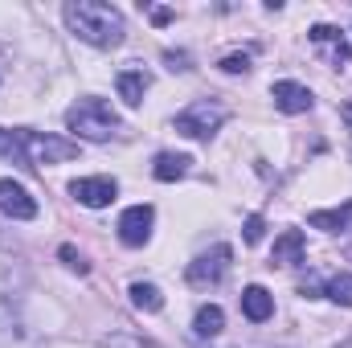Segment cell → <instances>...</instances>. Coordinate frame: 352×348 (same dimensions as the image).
<instances>
[{"mask_svg": "<svg viewBox=\"0 0 352 348\" xmlns=\"http://www.w3.org/2000/svg\"><path fill=\"white\" fill-rule=\"evenodd\" d=\"M70 33L87 45H98V50H115L123 45L127 37V25H123V12L115 4H102V0H70L62 8Z\"/></svg>", "mask_w": 352, "mask_h": 348, "instance_id": "6da1fadb", "label": "cell"}, {"mask_svg": "<svg viewBox=\"0 0 352 348\" xmlns=\"http://www.w3.org/2000/svg\"><path fill=\"white\" fill-rule=\"evenodd\" d=\"M66 127L78 135V140H90V144H102L119 131V115L111 111V102L102 98H78L70 111H66Z\"/></svg>", "mask_w": 352, "mask_h": 348, "instance_id": "7a4b0ae2", "label": "cell"}, {"mask_svg": "<svg viewBox=\"0 0 352 348\" xmlns=\"http://www.w3.org/2000/svg\"><path fill=\"white\" fill-rule=\"evenodd\" d=\"M221 123H226V107H217L209 98H201V102H192L176 115V131L188 135V140H209Z\"/></svg>", "mask_w": 352, "mask_h": 348, "instance_id": "3957f363", "label": "cell"}, {"mask_svg": "<svg viewBox=\"0 0 352 348\" xmlns=\"http://www.w3.org/2000/svg\"><path fill=\"white\" fill-rule=\"evenodd\" d=\"M230 259H234L230 246H213V250H205L201 259L188 262V270H184L188 287H217V283L226 279V270H230Z\"/></svg>", "mask_w": 352, "mask_h": 348, "instance_id": "277c9868", "label": "cell"}, {"mask_svg": "<svg viewBox=\"0 0 352 348\" xmlns=\"http://www.w3.org/2000/svg\"><path fill=\"white\" fill-rule=\"evenodd\" d=\"M74 156H78V144H74V140H58V135L29 131V160H33V168H41V164H62V160H74Z\"/></svg>", "mask_w": 352, "mask_h": 348, "instance_id": "5b68a950", "label": "cell"}, {"mask_svg": "<svg viewBox=\"0 0 352 348\" xmlns=\"http://www.w3.org/2000/svg\"><path fill=\"white\" fill-rule=\"evenodd\" d=\"M152 221H156L152 205H131V209H123V217H119V242H123V246H144V242L152 238Z\"/></svg>", "mask_w": 352, "mask_h": 348, "instance_id": "8992f818", "label": "cell"}, {"mask_svg": "<svg viewBox=\"0 0 352 348\" xmlns=\"http://www.w3.org/2000/svg\"><path fill=\"white\" fill-rule=\"evenodd\" d=\"M70 193H74L87 209H102V205H111V201H115L119 184H115L111 176H82V180H74V184H70Z\"/></svg>", "mask_w": 352, "mask_h": 348, "instance_id": "52a82bcc", "label": "cell"}, {"mask_svg": "<svg viewBox=\"0 0 352 348\" xmlns=\"http://www.w3.org/2000/svg\"><path fill=\"white\" fill-rule=\"evenodd\" d=\"M311 45H320L336 70H344V66H349L352 45H349V37H344L340 29H332V25H311Z\"/></svg>", "mask_w": 352, "mask_h": 348, "instance_id": "ba28073f", "label": "cell"}, {"mask_svg": "<svg viewBox=\"0 0 352 348\" xmlns=\"http://www.w3.org/2000/svg\"><path fill=\"white\" fill-rule=\"evenodd\" d=\"M0 209H4L12 221H33V217H37V201H33L16 180H8V176L0 180Z\"/></svg>", "mask_w": 352, "mask_h": 348, "instance_id": "9c48e42d", "label": "cell"}, {"mask_svg": "<svg viewBox=\"0 0 352 348\" xmlns=\"http://www.w3.org/2000/svg\"><path fill=\"white\" fill-rule=\"evenodd\" d=\"M274 107L283 111V115H303V111H311V90L299 87V83H274Z\"/></svg>", "mask_w": 352, "mask_h": 348, "instance_id": "30bf717a", "label": "cell"}, {"mask_svg": "<svg viewBox=\"0 0 352 348\" xmlns=\"http://www.w3.org/2000/svg\"><path fill=\"white\" fill-rule=\"evenodd\" d=\"M303 250H307L303 234H299V230H283V234L274 238V250H270V266H299V262H303Z\"/></svg>", "mask_w": 352, "mask_h": 348, "instance_id": "8fae6325", "label": "cell"}, {"mask_svg": "<svg viewBox=\"0 0 352 348\" xmlns=\"http://www.w3.org/2000/svg\"><path fill=\"white\" fill-rule=\"evenodd\" d=\"M0 160L16 168H33L29 160V131H4L0 127Z\"/></svg>", "mask_w": 352, "mask_h": 348, "instance_id": "7c38bea8", "label": "cell"}, {"mask_svg": "<svg viewBox=\"0 0 352 348\" xmlns=\"http://www.w3.org/2000/svg\"><path fill=\"white\" fill-rule=\"evenodd\" d=\"M242 316H246L250 324H266V320L274 316V299H270L266 287H246V291H242Z\"/></svg>", "mask_w": 352, "mask_h": 348, "instance_id": "4fadbf2b", "label": "cell"}, {"mask_svg": "<svg viewBox=\"0 0 352 348\" xmlns=\"http://www.w3.org/2000/svg\"><path fill=\"white\" fill-rule=\"evenodd\" d=\"M115 87H119V98H123L127 107H140L144 94H148V87H152V78H148V70H123V74L115 78Z\"/></svg>", "mask_w": 352, "mask_h": 348, "instance_id": "5bb4252c", "label": "cell"}, {"mask_svg": "<svg viewBox=\"0 0 352 348\" xmlns=\"http://www.w3.org/2000/svg\"><path fill=\"white\" fill-rule=\"evenodd\" d=\"M307 221H311L316 230L344 234V230H352V201H344L340 209H316V213H307Z\"/></svg>", "mask_w": 352, "mask_h": 348, "instance_id": "9a60e30c", "label": "cell"}, {"mask_svg": "<svg viewBox=\"0 0 352 348\" xmlns=\"http://www.w3.org/2000/svg\"><path fill=\"white\" fill-rule=\"evenodd\" d=\"M221 328H226V312H221L217 303H205V307L197 312V320H192V332H197L201 340H213V336H221Z\"/></svg>", "mask_w": 352, "mask_h": 348, "instance_id": "2e32d148", "label": "cell"}, {"mask_svg": "<svg viewBox=\"0 0 352 348\" xmlns=\"http://www.w3.org/2000/svg\"><path fill=\"white\" fill-rule=\"evenodd\" d=\"M188 156H180V152H160L156 156V168H152V176L156 180H180V176L188 173Z\"/></svg>", "mask_w": 352, "mask_h": 348, "instance_id": "e0dca14e", "label": "cell"}, {"mask_svg": "<svg viewBox=\"0 0 352 348\" xmlns=\"http://www.w3.org/2000/svg\"><path fill=\"white\" fill-rule=\"evenodd\" d=\"M131 303H135L140 312H160V307H164V295H160V287H152V283H131Z\"/></svg>", "mask_w": 352, "mask_h": 348, "instance_id": "ac0fdd59", "label": "cell"}, {"mask_svg": "<svg viewBox=\"0 0 352 348\" xmlns=\"http://www.w3.org/2000/svg\"><path fill=\"white\" fill-rule=\"evenodd\" d=\"M324 291H328V299H332V303H340V307H352V274H349V270L332 274Z\"/></svg>", "mask_w": 352, "mask_h": 348, "instance_id": "d6986e66", "label": "cell"}, {"mask_svg": "<svg viewBox=\"0 0 352 348\" xmlns=\"http://www.w3.org/2000/svg\"><path fill=\"white\" fill-rule=\"evenodd\" d=\"M102 348H160L156 340H144V336H131V332H111Z\"/></svg>", "mask_w": 352, "mask_h": 348, "instance_id": "ffe728a7", "label": "cell"}, {"mask_svg": "<svg viewBox=\"0 0 352 348\" xmlns=\"http://www.w3.org/2000/svg\"><path fill=\"white\" fill-rule=\"evenodd\" d=\"M221 70L226 74H246L250 70V54H226L221 58Z\"/></svg>", "mask_w": 352, "mask_h": 348, "instance_id": "44dd1931", "label": "cell"}, {"mask_svg": "<svg viewBox=\"0 0 352 348\" xmlns=\"http://www.w3.org/2000/svg\"><path fill=\"white\" fill-rule=\"evenodd\" d=\"M263 230H266V221L254 213V217H246V230L242 234H246V242H263Z\"/></svg>", "mask_w": 352, "mask_h": 348, "instance_id": "7402d4cb", "label": "cell"}, {"mask_svg": "<svg viewBox=\"0 0 352 348\" xmlns=\"http://www.w3.org/2000/svg\"><path fill=\"white\" fill-rule=\"evenodd\" d=\"M62 259H66V266H70V270H78V274H87V262H82V254H78L74 246H62Z\"/></svg>", "mask_w": 352, "mask_h": 348, "instance_id": "603a6c76", "label": "cell"}, {"mask_svg": "<svg viewBox=\"0 0 352 348\" xmlns=\"http://www.w3.org/2000/svg\"><path fill=\"white\" fill-rule=\"evenodd\" d=\"M164 62H168L173 70H188V54H173V50H168V54H164Z\"/></svg>", "mask_w": 352, "mask_h": 348, "instance_id": "cb8c5ba5", "label": "cell"}, {"mask_svg": "<svg viewBox=\"0 0 352 348\" xmlns=\"http://www.w3.org/2000/svg\"><path fill=\"white\" fill-rule=\"evenodd\" d=\"M152 21H156V25H168V21H173V8H152Z\"/></svg>", "mask_w": 352, "mask_h": 348, "instance_id": "d4e9b609", "label": "cell"}, {"mask_svg": "<svg viewBox=\"0 0 352 348\" xmlns=\"http://www.w3.org/2000/svg\"><path fill=\"white\" fill-rule=\"evenodd\" d=\"M344 348H352V345H344Z\"/></svg>", "mask_w": 352, "mask_h": 348, "instance_id": "484cf974", "label": "cell"}]
</instances>
